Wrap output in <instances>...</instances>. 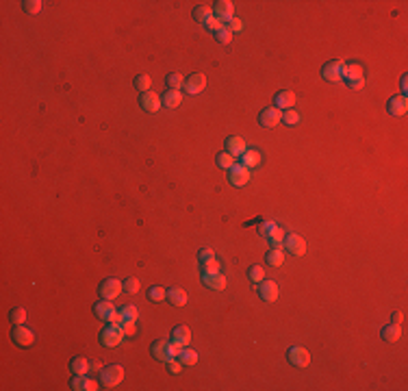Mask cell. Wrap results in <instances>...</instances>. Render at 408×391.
<instances>
[{
    "mask_svg": "<svg viewBox=\"0 0 408 391\" xmlns=\"http://www.w3.org/2000/svg\"><path fill=\"white\" fill-rule=\"evenodd\" d=\"M213 35H215V40L220 42V43H230V42H232V33L228 31L226 26H224V29H220L217 33H213Z\"/></svg>",
    "mask_w": 408,
    "mask_h": 391,
    "instance_id": "obj_41",
    "label": "cell"
},
{
    "mask_svg": "<svg viewBox=\"0 0 408 391\" xmlns=\"http://www.w3.org/2000/svg\"><path fill=\"white\" fill-rule=\"evenodd\" d=\"M257 289H259V296L265 302H276V300H278V285H276L274 280H260Z\"/></svg>",
    "mask_w": 408,
    "mask_h": 391,
    "instance_id": "obj_11",
    "label": "cell"
},
{
    "mask_svg": "<svg viewBox=\"0 0 408 391\" xmlns=\"http://www.w3.org/2000/svg\"><path fill=\"white\" fill-rule=\"evenodd\" d=\"M228 180H230V185H235V187L248 185V180H250V170H248V168H243L241 163H235L230 170H228Z\"/></svg>",
    "mask_w": 408,
    "mask_h": 391,
    "instance_id": "obj_10",
    "label": "cell"
},
{
    "mask_svg": "<svg viewBox=\"0 0 408 391\" xmlns=\"http://www.w3.org/2000/svg\"><path fill=\"white\" fill-rule=\"evenodd\" d=\"M124 291V283L117 278H105L98 287V294H100L102 300H115L119 294Z\"/></svg>",
    "mask_w": 408,
    "mask_h": 391,
    "instance_id": "obj_4",
    "label": "cell"
},
{
    "mask_svg": "<svg viewBox=\"0 0 408 391\" xmlns=\"http://www.w3.org/2000/svg\"><path fill=\"white\" fill-rule=\"evenodd\" d=\"M9 319H11V324L20 326V324H24V319H26V311L22 309V306H15V309H11Z\"/></svg>",
    "mask_w": 408,
    "mask_h": 391,
    "instance_id": "obj_33",
    "label": "cell"
},
{
    "mask_svg": "<svg viewBox=\"0 0 408 391\" xmlns=\"http://www.w3.org/2000/svg\"><path fill=\"white\" fill-rule=\"evenodd\" d=\"M202 278H204V285L209 289H215V291H224L226 289V278L222 276L220 272H215V274H202Z\"/></svg>",
    "mask_w": 408,
    "mask_h": 391,
    "instance_id": "obj_20",
    "label": "cell"
},
{
    "mask_svg": "<svg viewBox=\"0 0 408 391\" xmlns=\"http://www.w3.org/2000/svg\"><path fill=\"white\" fill-rule=\"evenodd\" d=\"M152 356H154L156 361H163V363H167L170 359H176L178 356V348L172 344V341H167V339H159V341H154L152 344Z\"/></svg>",
    "mask_w": 408,
    "mask_h": 391,
    "instance_id": "obj_1",
    "label": "cell"
},
{
    "mask_svg": "<svg viewBox=\"0 0 408 391\" xmlns=\"http://www.w3.org/2000/svg\"><path fill=\"white\" fill-rule=\"evenodd\" d=\"M280 120H282V111L276 107H267L259 113V124L263 126V129H274Z\"/></svg>",
    "mask_w": 408,
    "mask_h": 391,
    "instance_id": "obj_9",
    "label": "cell"
},
{
    "mask_svg": "<svg viewBox=\"0 0 408 391\" xmlns=\"http://www.w3.org/2000/svg\"><path fill=\"white\" fill-rule=\"evenodd\" d=\"M402 319H404L402 313H393V324H402Z\"/></svg>",
    "mask_w": 408,
    "mask_h": 391,
    "instance_id": "obj_50",
    "label": "cell"
},
{
    "mask_svg": "<svg viewBox=\"0 0 408 391\" xmlns=\"http://www.w3.org/2000/svg\"><path fill=\"white\" fill-rule=\"evenodd\" d=\"M282 246L287 248V252L293 257H302L304 252H306V241H304V237L291 233V235H285V239H282Z\"/></svg>",
    "mask_w": 408,
    "mask_h": 391,
    "instance_id": "obj_6",
    "label": "cell"
},
{
    "mask_svg": "<svg viewBox=\"0 0 408 391\" xmlns=\"http://www.w3.org/2000/svg\"><path fill=\"white\" fill-rule=\"evenodd\" d=\"M189 341H191V330H189V326H176L172 330V344L176 346L178 350L189 346Z\"/></svg>",
    "mask_w": 408,
    "mask_h": 391,
    "instance_id": "obj_14",
    "label": "cell"
},
{
    "mask_svg": "<svg viewBox=\"0 0 408 391\" xmlns=\"http://www.w3.org/2000/svg\"><path fill=\"white\" fill-rule=\"evenodd\" d=\"M345 85L350 89H363L365 87V79H354V81H345Z\"/></svg>",
    "mask_w": 408,
    "mask_h": 391,
    "instance_id": "obj_49",
    "label": "cell"
},
{
    "mask_svg": "<svg viewBox=\"0 0 408 391\" xmlns=\"http://www.w3.org/2000/svg\"><path fill=\"white\" fill-rule=\"evenodd\" d=\"M139 104H141V109H144V111L156 113V111L161 109V98L156 96L154 91H144V93H141V98H139Z\"/></svg>",
    "mask_w": 408,
    "mask_h": 391,
    "instance_id": "obj_13",
    "label": "cell"
},
{
    "mask_svg": "<svg viewBox=\"0 0 408 391\" xmlns=\"http://www.w3.org/2000/svg\"><path fill=\"white\" fill-rule=\"evenodd\" d=\"M148 298H150L152 302H163V300H167V289H163V287H150Z\"/></svg>",
    "mask_w": 408,
    "mask_h": 391,
    "instance_id": "obj_34",
    "label": "cell"
},
{
    "mask_svg": "<svg viewBox=\"0 0 408 391\" xmlns=\"http://www.w3.org/2000/svg\"><path fill=\"white\" fill-rule=\"evenodd\" d=\"M246 150H248V146H246V141H243L241 137H228V139H226V152H228V155L241 157Z\"/></svg>",
    "mask_w": 408,
    "mask_h": 391,
    "instance_id": "obj_19",
    "label": "cell"
},
{
    "mask_svg": "<svg viewBox=\"0 0 408 391\" xmlns=\"http://www.w3.org/2000/svg\"><path fill=\"white\" fill-rule=\"evenodd\" d=\"M322 76L326 81H330V83H339V81H343V76H345V63L343 61H339V59H334V61H328L322 68Z\"/></svg>",
    "mask_w": 408,
    "mask_h": 391,
    "instance_id": "obj_5",
    "label": "cell"
},
{
    "mask_svg": "<svg viewBox=\"0 0 408 391\" xmlns=\"http://www.w3.org/2000/svg\"><path fill=\"white\" fill-rule=\"evenodd\" d=\"M211 18H215L213 15V9L206 7V4H198V7L193 9V20L200 22V24H206Z\"/></svg>",
    "mask_w": 408,
    "mask_h": 391,
    "instance_id": "obj_25",
    "label": "cell"
},
{
    "mask_svg": "<svg viewBox=\"0 0 408 391\" xmlns=\"http://www.w3.org/2000/svg\"><path fill=\"white\" fill-rule=\"evenodd\" d=\"M135 89L137 91H150V76H146V74H139L137 79H135Z\"/></svg>",
    "mask_w": 408,
    "mask_h": 391,
    "instance_id": "obj_37",
    "label": "cell"
},
{
    "mask_svg": "<svg viewBox=\"0 0 408 391\" xmlns=\"http://www.w3.org/2000/svg\"><path fill=\"white\" fill-rule=\"evenodd\" d=\"M167 300H170V304L174 306H185L187 304V291L181 289V287H170L167 289Z\"/></svg>",
    "mask_w": 408,
    "mask_h": 391,
    "instance_id": "obj_22",
    "label": "cell"
},
{
    "mask_svg": "<svg viewBox=\"0 0 408 391\" xmlns=\"http://www.w3.org/2000/svg\"><path fill=\"white\" fill-rule=\"evenodd\" d=\"M124 291H126V294H137V291H139V280L137 278L124 280Z\"/></svg>",
    "mask_w": 408,
    "mask_h": 391,
    "instance_id": "obj_43",
    "label": "cell"
},
{
    "mask_svg": "<svg viewBox=\"0 0 408 391\" xmlns=\"http://www.w3.org/2000/svg\"><path fill=\"white\" fill-rule=\"evenodd\" d=\"M204 87H206V76L204 74H200V72H193V74H189L187 76V81H185V89H187V93H200V91H204Z\"/></svg>",
    "mask_w": 408,
    "mask_h": 391,
    "instance_id": "obj_12",
    "label": "cell"
},
{
    "mask_svg": "<svg viewBox=\"0 0 408 391\" xmlns=\"http://www.w3.org/2000/svg\"><path fill=\"white\" fill-rule=\"evenodd\" d=\"M226 29L230 31V33H235V31H241L243 24H241V20H239V18H232V20L226 22Z\"/></svg>",
    "mask_w": 408,
    "mask_h": 391,
    "instance_id": "obj_46",
    "label": "cell"
},
{
    "mask_svg": "<svg viewBox=\"0 0 408 391\" xmlns=\"http://www.w3.org/2000/svg\"><path fill=\"white\" fill-rule=\"evenodd\" d=\"M204 26H206V29H209V31H213V33H217V31H220V29H224V24H222V22H220V20H217V18H211V20H209V22H206V24H204Z\"/></svg>",
    "mask_w": 408,
    "mask_h": 391,
    "instance_id": "obj_48",
    "label": "cell"
},
{
    "mask_svg": "<svg viewBox=\"0 0 408 391\" xmlns=\"http://www.w3.org/2000/svg\"><path fill=\"white\" fill-rule=\"evenodd\" d=\"M213 15L222 22V24L226 26V22H228V20L235 18V2H230V0H220V2H215Z\"/></svg>",
    "mask_w": 408,
    "mask_h": 391,
    "instance_id": "obj_8",
    "label": "cell"
},
{
    "mask_svg": "<svg viewBox=\"0 0 408 391\" xmlns=\"http://www.w3.org/2000/svg\"><path fill=\"white\" fill-rule=\"evenodd\" d=\"M215 272H220V263L215 259L209 263H202V274H215Z\"/></svg>",
    "mask_w": 408,
    "mask_h": 391,
    "instance_id": "obj_45",
    "label": "cell"
},
{
    "mask_svg": "<svg viewBox=\"0 0 408 391\" xmlns=\"http://www.w3.org/2000/svg\"><path fill=\"white\" fill-rule=\"evenodd\" d=\"M267 241L271 246H278V244H282V239H285V230H282L278 224H274V226H271L269 230H267Z\"/></svg>",
    "mask_w": 408,
    "mask_h": 391,
    "instance_id": "obj_30",
    "label": "cell"
},
{
    "mask_svg": "<svg viewBox=\"0 0 408 391\" xmlns=\"http://www.w3.org/2000/svg\"><path fill=\"white\" fill-rule=\"evenodd\" d=\"M11 339H13L18 346H24V348H26V346H31L33 341H35V335H33V330L24 328V326L20 324V326L13 328V333H11Z\"/></svg>",
    "mask_w": 408,
    "mask_h": 391,
    "instance_id": "obj_15",
    "label": "cell"
},
{
    "mask_svg": "<svg viewBox=\"0 0 408 391\" xmlns=\"http://www.w3.org/2000/svg\"><path fill=\"white\" fill-rule=\"evenodd\" d=\"M287 361H289L291 365H296V367H308L311 354H308V350L300 348V346H293V348L287 350Z\"/></svg>",
    "mask_w": 408,
    "mask_h": 391,
    "instance_id": "obj_7",
    "label": "cell"
},
{
    "mask_svg": "<svg viewBox=\"0 0 408 391\" xmlns=\"http://www.w3.org/2000/svg\"><path fill=\"white\" fill-rule=\"evenodd\" d=\"M161 102L165 104L167 109H176V107H181V102H183V93L181 91H174V89H167L165 96L161 98Z\"/></svg>",
    "mask_w": 408,
    "mask_h": 391,
    "instance_id": "obj_23",
    "label": "cell"
},
{
    "mask_svg": "<svg viewBox=\"0 0 408 391\" xmlns=\"http://www.w3.org/2000/svg\"><path fill=\"white\" fill-rule=\"evenodd\" d=\"M265 261H267V265H271V267H278V265H282V261H285V255H282L280 248H271L267 255H265Z\"/></svg>",
    "mask_w": 408,
    "mask_h": 391,
    "instance_id": "obj_29",
    "label": "cell"
},
{
    "mask_svg": "<svg viewBox=\"0 0 408 391\" xmlns=\"http://www.w3.org/2000/svg\"><path fill=\"white\" fill-rule=\"evenodd\" d=\"M282 120H285L289 126H296V124H300V113L293 111V109H289V111L282 113Z\"/></svg>",
    "mask_w": 408,
    "mask_h": 391,
    "instance_id": "obj_40",
    "label": "cell"
},
{
    "mask_svg": "<svg viewBox=\"0 0 408 391\" xmlns=\"http://www.w3.org/2000/svg\"><path fill=\"white\" fill-rule=\"evenodd\" d=\"M198 259H200V263H209L215 259V252L211 250V248H202V250L198 252Z\"/></svg>",
    "mask_w": 408,
    "mask_h": 391,
    "instance_id": "obj_44",
    "label": "cell"
},
{
    "mask_svg": "<svg viewBox=\"0 0 408 391\" xmlns=\"http://www.w3.org/2000/svg\"><path fill=\"white\" fill-rule=\"evenodd\" d=\"M122 381H124V367L122 365H109L100 372V383H102V387H107V389L117 387Z\"/></svg>",
    "mask_w": 408,
    "mask_h": 391,
    "instance_id": "obj_3",
    "label": "cell"
},
{
    "mask_svg": "<svg viewBox=\"0 0 408 391\" xmlns=\"http://www.w3.org/2000/svg\"><path fill=\"white\" fill-rule=\"evenodd\" d=\"M402 337V328H400V324H389V326H384L382 328V339L384 341H398Z\"/></svg>",
    "mask_w": 408,
    "mask_h": 391,
    "instance_id": "obj_27",
    "label": "cell"
},
{
    "mask_svg": "<svg viewBox=\"0 0 408 391\" xmlns=\"http://www.w3.org/2000/svg\"><path fill=\"white\" fill-rule=\"evenodd\" d=\"M124 330L119 324H109V326L100 333V344L105 346V348H115V346H119L124 341Z\"/></svg>",
    "mask_w": 408,
    "mask_h": 391,
    "instance_id": "obj_2",
    "label": "cell"
},
{
    "mask_svg": "<svg viewBox=\"0 0 408 391\" xmlns=\"http://www.w3.org/2000/svg\"><path fill=\"white\" fill-rule=\"evenodd\" d=\"M24 11L29 15H35V13H39L41 11V0H24Z\"/></svg>",
    "mask_w": 408,
    "mask_h": 391,
    "instance_id": "obj_38",
    "label": "cell"
},
{
    "mask_svg": "<svg viewBox=\"0 0 408 391\" xmlns=\"http://www.w3.org/2000/svg\"><path fill=\"white\" fill-rule=\"evenodd\" d=\"M70 370H72L74 374L85 376V374L91 370V365H89V361H87V359H83V356H74V359L70 361Z\"/></svg>",
    "mask_w": 408,
    "mask_h": 391,
    "instance_id": "obj_26",
    "label": "cell"
},
{
    "mask_svg": "<svg viewBox=\"0 0 408 391\" xmlns=\"http://www.w3.org/2000/svg\"><path fill=\"white\" fill-rule=\"evenodd\" d=\"M94 313H96V317H100V319H105V322H111V317L115 315V306H113V302L111 300H100V302H96L94 304Z\"/></svg>",
    "mask_w": 408,
    "mask_h": 391,
    "instance_id": "obj_16",
    "label": "cell"
},
{
    "mask_svg": "<svg viewBox=\"0 0 408 391\" xmlns=\"http://www.w3.org/2000/svg\"><path fill=\"white\" fill-rule=\"evenodd\" d=\"M274 104H276V109H285V111H289V109H293V104H296V93L289 91V89H282L276 93V98H274Z\"/></svg>",
    "mask_w": 408,
    "mask_h": 391,
    "instance_id": "obj_17",
    "label": "cell"
},
{
    "mask_svg": "<svg viewBox=\"0 0 408 391\" xmlns=\"http://www.w3.org/2000/svg\"><path fill=\"white\" fill-rule=\"evenodd\" d=\"M239 163H241L243 168L250 170V168H254V165L260 163V155H259L257 150H246V152L241 155V161H239Z\"/></svg>",
    "mask_w": 408,
    "mask_h": 391,
    "instance_id": "obj_28",
    "label": "cell"
},
{
    "mask_svg": "<svg viewBox=\"0 0 408 391\" xmlns=\"http://www.w3.org/2000/svg\"><path fill=\"white\" fill-rule=\"evenodd\" d=\"M70 387L74 391H96L98 389V383L96 381H89L87 376H80V374H74L72 383H70Z\"/></svg>",
    "mask_w": 408,
    "mask_h": 391,
    "instance_id": "obj_18",
    "label": "cell"
},
{
    "mask_svg": "<svg viewBox=\"0 0 408 391\" xmlns=\"http://www.w3.org/2000/svg\"><path fill=\"white\" fill-rule=\"evenodd\" d=\"M354 79H365V76H363V68L358 63H345L343 81H354Z\"/></svg>",
    "mask_w": 408,
    "mask_h": 391,
    "instance_id": "obj_31",
    "label": "cell"
},
{
    "mask_svg": "<svg viewBox=\"0 0 408 391\" xmlns=\"http://www.w3.org/2000/svg\"><path fill=\"white\" fill-rule=\"evenodd\" d=\"M119 313H122V315H124V319H137V317H139V311L135 309L133 304L122 306V309H119Z\"/></svg>",
    "mask_w": 408,
    "mask_h": 391,
    "instance_id": "obj_42",
    "label": "cell"
},
{
    "mask_svg": "<svg viewBox=\"0 0 408 391\" xmlns=\"http://www.w3.org/2000/svg\"><path fill=\"white\" fill-rule=\"evenodd\" d=\"M167 370H170L172 374H181L183 372V363L176 361V359H170V361H167Z\"/></svg>",
    "mask_w": 408,
    "mask_h": 391,
    "instance_id": "obj_47",
    "label": "cell"
},
{
    "mask_svg": "<svg viewBox=\"0 0 408 391\" xmlns=\"http://www.w3.org/2000/svg\"><path fill=\"white\" fill-rule=\"evenodd\" d=\"M217 165H220L222 170H230L232 165H235V157L228 155V152H222V155H217Z\"/></svg>",
    "mask_w": 408,
    "mask_h": 391,
    "instance_id": "obj_36",
    "label": "cell"
},
{
    "mask_svg": "<svg viewBox=\"0 0 408 391\" xmlns=\"http://www.w3.org/2000/svg\"><path fill=\"white\" fill-rule=\"evenodd\" d=\"M248 278L252 280V283H260V280L265 278V272L260 265H250L248 267Z\"/></svg>",
    "mask_w": 408,
    "mask_h": 391,
    "instance_id": "obj_35",
    "label": "cell"
},
{
    "mask_svg": "<svg viewBox=\"0 0 408 391\" xmlns=\"http://www.w3.org/2000/svg\"><path fill=\"white\" fill-rule=\"evenodd\" d=\"M135 322H137V319H124V322L119 324V326H122V330H124V335H126V337H133V335L137 333V326H135Z\"/></svg>",
    "mask_w": 408,
    "mask_h": 391,
    "instance_id": "obj_39",
    "label": "cell"
},
{
    "mask_svg": "<svg viewBox=\"0 0 408 391\" xmlns=\"http://www.w3.org/2000/svg\"><path fill=\"white\" fill-rule=\"evenodd\" d=\"M408 111V100L406 96L402 93V96H393L389 100V113L391 115H404Z\"/></svg>",
    "mask_w": 408,
    "mask_h": 391,
    "instance_id": "obj_21",
    "label": "cell"
},
{
    "mask_svg": "<svg viewBox=\"0 0 408 391\" xmlns=\"http://www.w3.org/2000/svg\"><path fill=\"white\" fill-rule=\"evenodd\" d=\"M178 361H181L183 365H195V363H198V352L191 350L189 346H185V348L178 350Z\"/></svg>",
    "mask_w": 408,
    "mask_h": 391,
    "instance_id": "obj_24",
    "label": "cell"
},
{
    "mask_svg": "<svg viewBox=\"0 0 408 391\" xmlns=\"http://www.w3.org/2000/svg\"><path fill=\"white\" fill-rule=\"evenodd\" d=\"M165 85H167V89H174V91H178L181 87L185 85V79L181 74H167V79H165Z\"/></svg>",
    "mask_w": 408,
    "mask_h": 391,
    "instance_id": "obj_32",
    "label": "cell"
}]
</instances>
